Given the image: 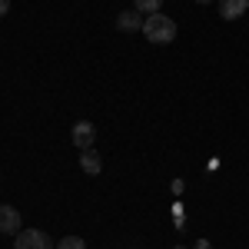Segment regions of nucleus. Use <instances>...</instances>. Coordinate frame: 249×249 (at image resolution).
I'll list each match as a JSON object with an SVG mask.
<instances>
[{"mask_svg": "<svg viewBox=\"0 0 249 249\" xmlns=\"http://www.w3.org/2000/svg\"><path fill=\"white\" fill-rule=\"evenodd\" d=\"M249 10V0H219V17L223 20H239Z\"/></svg>", "mask_w": 249, "mask_h": 249, "instance_id": "6", "label": "nucleus"}, {"mask_svg": "<svg viewBox=\"0 0 249 249\" xmlns=\"http://www.w3.org/2000/svg\"><path fill=\"white\" fill-rule=\"evenodd\" d=\"M57 249H87V239L83 236H63L57 243Z\"/></svg>", "mask_w": 249, "mask_h": 249, "instance_id": "9", "label": "nucleus"}, {"mask_svg": "<svg viewBox=\"0 0 249 249\" xmlns=\"http://www.w3.org/2000/svg\"><path fill=\"white\" fill-rule=\"evenodd\" d=\"M196 249H213V246H210V239H199V243H196Z\"/></svg>", "mask_w": 249, "mask_h": 249, "instance_id": "11", "label": "nucleus"}, {"mask_svg": "<svg viewBox=\"0 0 249 249\" xmlns=\"http://www.w3.org/2000/svg\"><path fill=\"white\" fill-rule=\"evenodd\" d=\"M14 249H57V243L43 230H20L14 236Z\"/></svg>", "mask_w": 249, "mask_h": 249, "instance_id": "2", "label": "nucleus"}, {"mask_svg": "<svg viewBox=\"0 0 249 249\" xmlns=\"http://www.w3.org/2000/svg\"><path fill=\"white\" fill-rule=\"evenodd\" d=\"M10 14V0H0V17H7Z\"/></svg>", "mask_w": 249, "mask_h": 249, "instance_id": "10", "label": "nucleus"}, {"mask_svg": "<svg viewBox=\"0 0 249 249\" xmlns=\"http://www.w3.org/2000/svg\"><path fill=\"white\" fill-rule=\"evenodd\" d=\"M20 226H23L20 210H17V206H10V203H3V206H0V232H3V236H17Z\"/></svg>", "mask_w": 249, "mask_h": 249, "instance_id": "4", "label": "nucleus"}, {"mask_svg": "<svg viewBox=\"0 0 249 249\" xmlns=\"http://www.w3.org/2000/svg\"><path fill=\"white\" fill-rule=\"evenodd\" d=\"M173 249H186V246H173Z\"/></svg>", "mask_w": 249, "mask_h": 249, "instance_id": "13", "label": "nucleus"}, {"mask_svg": "<svg viewBox=\"0 0 249 249\" xmlns=\"http://www.w3.org/2000/svg\"><path fill=\"white\" fill-rule=\"evenodd\" d=\"M80 166H83V173H90V176H100L103 160H100L96 150H80Z\"/></svg>", "mask_w": 249, "mask_h": 249, "instance_id": "7", "label": "nucleus"}, {"mask_svg": "<svg viewBox=\"0 0 249 249\" xmlns=\"http://www.w3.org/2000/svg\"><path fill=\"white\" fill-rule=\"evenodd\" d=\"M70 140H73V146H77V150H93L96 126L90 123V120H80V123H73V133H70Z\"/></svg>", "mask_w": 249, "mask_h": 249, "instance_id": "3", "label": "nucleus"}, {"mask_svg": "<svg viewBox=\"0 0 249 249\" xmlns=\"http://www.w3.org/2000/svg\"><path fill=\"white\" fill-rule=\"evenodd\" d=\"M160 7H163V0H133V10H140L143 17H150V14H160Z\"/></svg>", "mask_w": 249, "mask_h": 249, "instance_id": "8", "label": "nucleus"}, {"mask_svg": "<svg viewBox=\"0 0 249 249\" xmlns=\"http://www.w3.org/2000/svg\"><path fill=\"white\" fill-rule=\"evenodd\" d=\"M196 3H213V0H196Z\"/></svg>", "mask_w": 249, "mask_h": 249, "instance_id": "12", "label": "nucleus"}, {"mask_svg": "<svg viewBox=\"0 0 249 249\" xmlns=\"http://www.w3.org/2000/svg\"><path fill=\"white\" fill-rule=\"evenodd\" d=\"M143 37L150 43H173L176 40V20H170L166 14H150L143 17Z\"/></svg>", "mask_w": 249, "mask_h": 249, "instance_id": "1", "label": "nucleus"}, {"mask_svg": "<svg viewBox=\"0 0 249 249\" xmlns=\"http://www.w3.org/2000/svg\"><path fill=\"white\" fill-rule=\"evenodd\" d=\"M116 30H123V34L143 30V14H140V10H123V14H116Z\"/></svg>", "mask_w": 249, "mask_h": 249, "instance_id": "5", "label": "nucleus"}]
</instances>
